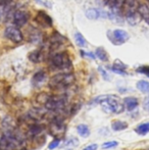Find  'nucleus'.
Returning <instances> with one entry per match:
<instances>
[{
    "label": "nucleus",
    "instance_id": "obj_18",
    "mask_svg": "<svg viewBox=\"0 0 149 150\" xmlns=\"http://www.w3.org/2000/svg\"><path fill=\"white\" fill-rule=\"evenodd\" d=\"M43 130V127L40 126L38 124H32L31 126H29V134L30 136H37Z\"/></svg>",
    "mask_w": 149,
    "mask_h": 150
},
{
    "label": "nucleus",
    "instance_id": "obj_24",
    "mask_svg": "<svg viewBox=\"0 0 149 150\" xmlns=\"http://www.w3.org/2000/svg\"><path fill=\"white\" fill-rule=\"evenodd\" d=\"M6 4H7L6 0H0V21L5 16V13H6V11H7V9H6Z\"/></svg>",
    "mask_w": 149,
    "mask_h": 150
},
{
    "label": "nucleus",
    "instance_id": "obj_5",
    "mask_svg": "<svg viewBox=\"0 0 149 150\" xmlns=\"http://www.w3.org/2000/svg\"><path fill=\"white\" fill-rule=\"evenodd\" d=\"M109 40L112 42V44L115 45H121L127 42L130 39V35L128 32L121 30V29H117V30L109 31L107 34Z\"/></svg>",
    "mask_w": 149,
    "mask_h": 150
},
{
    "label": "nucleus",
    "instance_id": "obj_7",
    "mask_svg": "<svg viewBox=\"0 0 149 150\" xmlns=\"http://www.w3.org/2000/svg\"><path fill=\"white\" fill-rule=\"evenodd\" d=\"M66 125L64 124V120L59 119L58 117H53L50 122L49 125V131L50 134L53 135L54 137H58L59 135H64L66 132Z\"/></svg>",
    "mask_w": 149,
    "mask_h": 150
},
{
    "label": "nucleus",
    "instance_id": "obj_9",
    "mask_svg": "<svg viewBox=\"0 0 149 150\" xmlns=\"http://www.w3.org/2000/svg\"><path fill=\"white\" fill-rule=\"evenodd\" d=\"M126 20L131 26H136L141 20V16H140L138 10H136L135 8L129 7L126 11Z\"/></svg>",
    "mask_w": 149,
    "mask_h": 150
},
{
    "label": "nucleus",
    "instance_id": "obj_10",
    "mask_svg": "<svg viewBox=\"0 0 149 150\" xmlns=\"http://www.w3.org/2000/svg\"><path fill=\"white\" fill-rule=\"evenodd\" d=\"M86 16L89 20H98L100 18H106L108 16V13L103 10L97 9V8H88L86 10Z\"/></svg>",
    "mask_w": 149,
    "mask_h": 150
},
{
    "label": "nucleus",
    "instance_id": "obj_21",
    "mask_svg": "<svg viewBox=\"0 0 149 150\" xmlns=\"http://www.w3.org/2000/svg\"><path fill=\"white\" fill-rule=\"evenodd\" d=\"M95 54L100 60H102V61H107L108 60V54H107V52L104 50L103 47H98L97 49H96Z\"/></svg>",
    "mask_w": 149,
    "mask_h": 150
},
{
    "label": "nucleus",
    "instance_id": "obj_12",
    "mask_svg": "<svg viewBox=\"0 0 149 150\" xmlns=\"http://www.w3.org/2000/svg\"><path fill=\"white\" fill-rule=\"evenodd\" d=\"M124 105H125V107L127 108V110L132 111L139 105V101H138V99L135 98V97H132V96L126 97V98L124 99Z\"/></svg>",
    "mask_w": 149,
    "mask_h": 150
},
{
    "label": "nucleus",
    "instance_id": "obj_34",
    "mask_svg": "<svg viewBox=\"0 0 149 150\" xmlns=\"http://www.w3.org/2000/svg\"><path fill=\"white\" fill-rule=\"evenodd\" d=\"M148 3H149V0H148Z\"/></svg>",
    "mask_w": 149,
    "mask_h": 150
},
{
    "label": "nucleus",
    "instance_id": "obj_32",
    "mask_svg": "<svg viewBox=\"0 0 149 150\" xmlns=\"http://www.w3.org/2000/svg\"><path fill=\"white\" fill-rule=\"evenodd\" d=\"M97 148H98L97 144H91V145H88L87 147H85L83 150H97Z\"/></svg>",
    "mask_w": 149,
    "mask_h": 150
},
{
    "label": "nucleus",
    "instance_id": "obj_28",
    "mask_svg": "<svg viewBox=\"0 0 149 150\" xmlns=\"http://www.w3.org/2000/svg\"><path fill=\"white\" fill-rule=\"evenodd\" d=\"M98 71H99V73L101 74V76H102V77H103V79H104V80H106V81H107V80H108V81H109V80H110L109 76H108V74L106 73L105 69H104L103 67H98Z\"/></svg>",
    "mask_w": 149,
    "mask_h": 150
},
{
    "label": "nucleus",
    "instance_id": "obj_17",
    "mask_svg": "<svg viewBox=\"0 0 149 150\" xmlns=\"http://www.w3.org/2000/svg\"><path fill=\"white\" fill-rule=\"evenodd\" d=\"M77 132L80 136L84 137V138H87L90 135V130L87 125H83V124L79 125V126L77 127Z\"/></svg>",
    "mask_w": 149,
    "mask_h": 150
},
{
    "label": "nucleus",
    "instance_id": "obj_2",
    "mask_svg": "<svg viewBox=\"0 0 149 150\" xmlns=\"http://www.w3.org/2000/svg\"><path fill=\"white\" fill-rule=\"evenodd\" d=\"M75 82V76L71 73L56 74L50 78L48 86L51 89H64L68 88Z\"/></svg>",
    "mask_w": 149,
    "mask_h": 150
},
{
    "label": "nucleus",
    "instance_id": "obj_8",
    "mask_svg": "<svg viewBox=\"0 0 149 150\" xmlns=\"http://www.w3.org/2000/svg\"><path fill=\"white\" fill-rule=\"evenodd\" d=\"M29 14L27 11L22 9H18L13 13V24L16 27H24L28 23Z\"/></svg>",
    "mask_w": 149,
    "mask_h": 150
},
{
    "label": "nucleus",
    "instance_id": "obj_11",
    "mask_svg": "<svg viewBox=\"0 0 149 150\" xmlns=\"http://www.w3.org/2000/svg\"><path fill=\"white\" fill-rule=\"evenodd\" d=\"M35 21H36L38 24L42 27H51L52 26V18L44 11L38 12Z\"/></svg>",
    "mask_w": 149,
    "mask_h": 150
},
{
    "label": "nucleus",
    "instance_id": "obj_6",
    "mask_svg": "<svg viewBox=\"0 0 149 150\" xmlns=\"http://www.w3.org/2000/svg\"><path fill=\"white\" fill-rule=\"evenodd\" d=\"M4 36L13 43H20L24 40V36L18 27L8 26L4 30Z\"/></svg>",
    "mask_w": 149,
    "mask_h": 150
},
{
    "label": "nucleus",
    "instance_id": "obj_3",
    "mask_svg": "<svg viewBox=\"0 0 149 150\" xmlns=\"http://www.w3.org/2000/svg\"><path fill=\"white\" fill-rule=\"evenodd\" d=\"M50 65L53 69H68L72 67V61L66 52H59L51 56Z\"/></svg>",
    "mask_w": 149,
    "mask_h": 150
},
{
    "label": "nucleus",
    "instance_id": "obj_4",
    "mask_svg": "<svg viewBox=\"0 0 149 150\" xmlns=\"http://www.w3.org/2000/svg\"><path fill=\"white\" fill-rule=\"evenodd\" d=\"M66 105V98L64 96H48L44 102V106L47 110L58 112L64 109Z\"/></svg>",
    "mask_w": 149,
    "mask_h": 150
},
{
    "label": "nucleus",
    "instance_id": "obj_16",
    "mask_svg": "<svg viewBox=\"0 0 149 150\" xmlns=\"http://www.w3.org/2000/svg\"><path fill=\"white\" fill-rule=\"evenodd\" d=\"M46 79V74L45 71H38L34 75V77H33V84H34L35 86H39L41 85L42 83H43L44 81H45Z\"/></svg>",
    "mask_w": 149,
    "mask_h": 150
},
{
    "label": "nucleus",
    "instance_id": "obj_30",
    "mask_svg": "<svg viewBox=\"0 0 149 150\" xmlns=\"http://www.w3.org/2000/svg\"><path fill=\"white\" fill-rule=\"evenodd\" d=\"M125 3L128 7H131V8H135L136 6V0H125Z\"/></svg>",
    "mask_w": 149,
    "mask_h": 150
},
{
    "label": "nucleus",
    "instance_id": "obj_1",
    "mask_svg": "<svg viewBox=\"0 0 149 150\" xmlns=\"http://www.w3.org/2000/svg\"><path fill=\"white\" fill-rule=\"evenodd\" d=\"M93 102L101 105L102 109L105 112H112L119 115L125 110L124 102L119 96H115V95H101L99 97H96Z\"/></svg>",
    "mask_w": 149,
    "mask_h": 150
},
{
    "label": "nucleus",
    "instance_id": "obj_20",
    "mask_svg": "<svg viewBox=\"0 0 149 150\" xmlns=\"http://www.w3.org/2000/svg\"><path fill=\"white\" fill-rule=\"evenodd\" d=\"M135 132L137 133L140 136H144V135L148 134L149 133V122H145V124H142L140 126H138L135 129Z\"/></svg>",
    "mask_w": 149,
    "mask_h": 150
},
{
    "label": "nucleus",
    "instance_id": "obj_23",
    "mask_svg": "<svg viewBox=\"0 0 149 150\" xmlns=\"http://www.w3.org/2000/svg\"><path fill=\"white\" fill-rule=\"evenodd\" d=\"M75 41L77 43L78 46L80 47H86L87 46V40L83 37V35L80 33H76L75 34Z\"/></svg>",
    "mask_w": 149,
    "mask_h": 150
},
{
    "label": "nucleus",
    "instance_id": "obj_27",
    "mask_svg": "<svg viewBox=\"0 0 149 150\" xmlns=\"http://www.w3.org/2000/svg\"><path fill=\"white\" fill-rule=\"evenodd\" d=\"M137 73L143 74L146 77L149 78V65H143V67H140L137 69Z\"/></svg>",
    "mask_w": 149,
    "mask_h": 150
},
{
    "label": "nucleus",
    "instance_id": "obj_31",
    "mask_svg": "<svg viewBox=\"0 0 149 150\" xmlns=\"http://www.w3.org/2000/svg\"><path fill=\"white\" fill-rule=\"evenodd\" d=\"M81 54L83 56H88V57L92 58V59H95V54L91 53V52H84V51H81Z\"/></svg>",
    "mask_w": 149,
    "mask_h": 150
},
{
    "label": "nucleus",
    "instance_id": "obj_26",
    "mask_svg": "<svg viewBox=\"0 0 149 150\" xmlns=\"http://www.w3.org/2000/svg\"><path fill=\"white\" fill-rule=\"evenodd\" d=\"M59 144H60V139L56 138V139H54V140H52L51 142H50V144L48 145V148H49L50 150H53V149L57 148V147L59 146Z\"/></svg>",
    "mask_w": 149,
    "mask_h": 150
},
{
    "label": "nucleus",
    "instance_id": "obj_29",
    "mask_svg": "<svg viewBox=\"0 0 149 150\" xmlns=\"http://www.w3.org/2000/svg\"><path fill=\"white\" fill-rule=\"evenodd\" d=\"M66 146H78V144H79V141H78V139H71V140L66 141Z\"/></svg>",
    "mask_w": 149,
    "mask_h": 150
},
{
    "label": "nucleus",
    "instance_id": "obj_14",
    "mask_svg": "<svg viewBox=\"0 0 149 150\" xmlns=\"http://www.w3.org/2000/svg\"><path fill=\"white\" fill-rule=\"evenodd\" d=\"M138 12H139L141 18H143L149 26V7L146 4H140L138 6Z\"/></svg>",
    "mask_w": 149,
    "mask_h": 150
},
{
    "label": "nucleus",
    "instance_id": "obj_25",
    "mask_svg": "<svg viewBox=\"0 0 149 150\" xmlns=\"http://www.w3.org/2000/svg\"><path fill=\"white\" fill-rule=\"evenodd\" d=\"M119 143L117 141H108V142H105L102 144V148L103 149H109V148H114V147L117 146Z\"/></svg>",
    "mask_w": 149,
    "mask_h": 150
},
{
    "label": "nucleus",
    "instance_id": "obj_13",
    "mask_svg": "<svg viewBox=\"0 0 149 150\" xmlns=\"http://www.w3.org/2000/svg\"><path fill=\"white\" fill-rule=\"evenodd\" d=\"M126 69H127V65L124 64L121 60H115L112 67V71L113 73H117L121 76H125V75H127V73L125 71Z\"/></svg>",
    "mask_w": 149,
    "mask_h": 150
},
{
    "label": "nucleus",
    "instance_id": "obj_22",
    "mask_svg": "<svg viewBox=\"0 0 149 150\" xmlns=\"http://www.w3.org/2000/svg\"><path fill=\"white\" fill-rule=\"evenodd\" d=\"M137 89L140 90L141 92L146 93V94H149V82L144 81V80H141L137 83Z\"/></svg>",
    "mask_w": 149,
    "mask_h": 150
},
{
    "label": "nucleus",
    "instance_id": "obj_33",
    "mask_svg": "<svg viewBox=\"0 0 149 150\" xmlns=\"http://www.w3.org/2000/svg\"><path fill=\"white\" fill-rule=\"evenodd\" d=\"M144 109L149 111V100H147L145 103H144Z\"/></svg>",
    "mask_w": 149,
    "mask_h": 150
},
{
    "label": "nucleus",
    "instance_id": "obj_15",
    "mask_svg": "<svg viewBox=\"0 0 149 150\" xmlns=\"http://www.w3.org/2000/svg\"><path fill=\"white\" fill-rule=\"evenodd\" d=\"M29 59H30L32 62L35 63H39L43 60V53H42L41 50H34V51L30 52L29 53Z\"/></svg>",
    "mask_w": 149,
    "mask_h": 150
},
{
    "label": "nucleus",
    "instance_id": "obj_19",
    "mask_svg": "<svg viewBox=\"0 0 149 150\" xmlns=\"http://www.w3.org/2000/svg\"><path fill=\"white\" fill-rule=\"evenodd\" d=\"M128 128V124L126 122H121V120H115L112 124V129L113 131H123Z\"/></svg>",
    "mask_w": 149,
    "mask_h": 150
}]
</instances>
